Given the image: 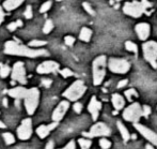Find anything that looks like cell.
Listing matches in <instances>:
<instances>
[{"instance_id":"cell-23","label":"cell","mask_w":157,"mask_h":149,"mask_svg":"<svg viewBox=\"0 0 157 149\" xmlns=\"http://www.w3.org/2000/svg\"><path fill=\"white\" fill-rule=\"evenodd\" d=\"M10 72H11V69L9 66H6V64H1V66H0V76H1L2 79L8 76V75L10 74Z\"/></svg>"},{"instance_id":"cell-30","label":"cell","mask_w":157,"mask_h":149,"mask_svg":"<svg viewBox=\"0 0 157 149\" xmlns=\"http://www.w3.org/2000/svg\"><path fill=\"white\" fill-rule=\"evenodd\" d=\"M50 6H52V1H46L45 3L41 6V9H40V12H42V13L46 12V11L49 10Z\"/></svg>"},{"instance_id":"cell-9","label":"cell","mask_w":157,"mask_h":149,"mask_svg":"<svg viewBox=\"0 0 157 149\" xmlns=\"http://www.w3.org/2000/svg\"><path fill=\"white\" fill-rule=\"evenodd\" d=\"M110 134V129L103 122L94 124L91 128V131L89 133L83 132V135L88 137H94V136H107Z\"/></svg>"},{"instance_id":"cell-29","label":"cell","mask_w":157,"mask_h":149,"mask_svg":"<svg viewBox=\"0 0 157 149\" xmlns=\"http://www.w3.org/2000/svg\"><path fill=\"white\" fill-rule=\"evenodd\" d=\"M99 145H101V147L103 149H108L110 146H111V143H110L109 141H107V139H103L99 141Z\"/></svg>"},{"instance_id":"cell-8","label":"cell","mask_w":157,"mask_h":149,"mask_svg":"<svg viewBox=\"0 0 157 149\" xmlns=\"http://www.w3.org/2000/svg\"><path fill=\"white\" fill-rule=\"evenodd\" d=\"M130 68V64L128 61L124 59H117L111 58L109 60V69L114 73H124L127 72Z\"/></svg>"},{"instance_id":"cell-7","label":"cell","mask_w":157,"mask_h":149,"mask_svg":"<svg viewBox=\"0 0 157 149\" xmlns=\"http://www.w3.org/2000/svg\"><path fill=\"white\" fill-rule=\"evenodd\" d=\"M142 115H143L142 108H141L139 103H132L123 113L124 119L127 120V121H132V122H137Z\"/></svg>"},{"instance_id":"cell-22","label":"cell","mask_w":157,"mask_h":149,"mask_svg":"<svg viewBox=\"0 0 157 149\" xmlns=\"http://www.w3.org/2000/svg\"><path fill=\"white\" fill-rule=\"evenodd\" d=\"M118 128H119V130H120L121 134H122L123 139H124L125 142H127L128 139H129V137H130L129 132L127 131V129H126L125 127L123 126L122 123H121V122H118Z\"/></svg>"},{"instance_id":"cell-26","label":"cell","mask_w":157,"mask_h":149,"mask_svg":"<svg viewBox=\"0 0 157 149\" xmlns=\"http://www.w3.org/2000/svg\"><path fill=\"white\" fill-rule=\"evenodd\" d=\"M79 145H80L81 149H88L91 146V141L86 139H79Z\"/></svg>"},{"instance_id":"cell-14","label":"cell","mask_w":157,"mask_h":149,"mask_svg":"<svg viewBox=\"0 0 157 149\" xmlns=\"http://www.w3.org/2000/svg\"><path fill=\"white\" fill-rule=\"evenodd\" d=\"M68 102L67 101H62L60 102V104H59L58 106H57V108L55 110L54 114H52V120L54 121H59V120H61L63 118V116L65 115L66 111H67L68 108Z\"/></svg>"},{"instance_id":"cell-27","label":"cell","mask_w":157,"mask_h":149,"mask_svg":"<svg viewBox=\"0 0 157 149\" xmlns=\"http://www.w3.org/2000/svg\"><path fill=\"white\" fill-rule=\"evenodd\" d=\"M3 139H4V141H6V143L8 144V145H11V144H13L15 142L14 136H13L11 133H4Z\"/></svg>"},{"instance_id":"cell-1","label":"cell","mask_w":157,"mask_h":149,"mask_svg":"<svg viewBox=\"0 0 157 149\" xmlns=\"http://www.w3.org/2000/svg\"><path fill=\"white\" fill-rule=\"evenodd\" d=\"M4 52L9 55H18V56H26V57H39L43 55H48L45 50H32L28 48L27 46L21 45L14 41H8L6 43Z\"/></svg>"},{"instance_id":"cell-12","label":"cell","mask_w":157,"mask_h":149,"mask_svg":"<svg viewBox=\"0 0 157 149\" xmlns=\"http://www.w3.org/2000/svg\"><path fill=\"white\" fill-rule=\"evenodd\" d=\"M135 128H136L137 130L145 137V139H147V141H150L151 143H153L154 145L157 146V134L156 133H154L152 130H150V129L145 128V127L141 126V124H138V123H135Z\"/></svg>"},{"instance_id":"cell-44","label":"cell","mask_w":157,"mask_h":149,"mask_svg":"<svg viewBox=\"0 0 157 149\" xmlns=\"http://www.w3.org/2000/svg\"><path fill=\"white\" fill-rule=\"evenodd\" d=\"M3 105L6 106V107L8 106V100H6V99H3Z\"/></svg>"},{"instance_id":"cell-15","label":"cell","mask_w":157,"mask_h":149,"mask_svg":"<svg viewBox=\"0 0 157 149\" xmlns=\"http://www.w3.org/2000/svg\"><path fill=\"white\" fill-rule=\"evenodd\" d=\"M101 102L97 101L95 97H92L91 101H90V103H89V106H88V111L91 113L93 120L97 119V117H98V112H99V110H101Z\"/></svg>"},{"instance_id":"cell-10","label":"cell","mask_w":157,"mask_h":149,"mask_svg":"<svg viewBox=\"0 0 157 149\" xmlns=\"http://www.w3.org/2000/svg\"><path fill=\"white\" fill-rule=\"evenodd\" d=\"M32 133V123H31V119L27 118L25 119L21 124L19 126V128L17 129V135L21 139L25 141V139H28L30 136H31Z\"/></svg>"},{"instance_id":"cell-18","label":"cell","mask_w":157,"mask_h":149,"mask_svg":"<svg viewBox=\"0 0 157 149\" xmlns=\"http://www.w3.org/2000/svg\"><path fill=\"white\" fill-rule=\"evenodd\" d=\"M26 93H27V89L24 87H15V88H13V89L9 90V95L12 98H15V99L25 98Z\"/></svg>"},{"instance_id":"cell-42","label":"cell","mask_w":157,"mask_h":149,"mask_svg":"<svg viewBox=\"0 0 157 149\" xmlns=\"http://www.w3.org/2000/svg\"><path fill=\"white\" fill-rule=\"evenodd\" d=\"M3 18H4V13H3V11H2L1 6H0V24L3 22Z\"/></svg>"},{"instance_id":"cell-43","label":"cell","mask_w":157,"mask_h":149,"mask_svg":"<svg viewBox=\"0 0 157 149\" xmlns=\"http://www.w3.org/2000/svg\"><path fill=\"white\" fill-rule=\"evenodd\" d=\"M45 149H54V142H49Z\"/></svg>"},{"instance_id":"cell-17","label":"cell","mask_w":157,"mask_h":149,"mask_svg":"<svg viewBox=\"0 0 157 149\" xmlns=\"http://www.w3.org/2000/svg\"><path fill=\"white\" fill-rule=\"evenodd\" d=\"M57 124H58L57 122H54V123L49 124V126H40L36 130L37 135H39L41 139H45V137L49 134L50 130H52L54 128H56Z\"/></svg>"},{"instance_id":"cell-45","label":"cell","mask_w":157,"mask_h":149,"mask_svg":"<svg viewBox=\"0 0 157 149\" xmlns=\"http://www.w3.org/2000/svg\"><path fill=\"white\" fill-rule=\"evenodd\" d=\"M145 149H154V148H153V146H152V145H147V146H145Z\"/></svg>"},{"instance_id":"cell-37","label":"cell","mask_w":157,"mask_h":149,"mask_svg":"<svg viewBox=\"0 0 157 149\" xmlns=\"http://www.w3.org/2000/svg\"><path fill=\"white\" fill-rule=\"evenodd\" d=\"M81 110H82V105H81L80 103H75L74 104V111L76 113H78L79 114V113L81 112Z\"/></svg>"},{"instance_id":"cell-21","label":"cell","mask_w":157,"mask_h":149,"mask_svg":"<svg viewBox=\"0 0 157 149\" xmlns=\"http://www.w3.org/2000/svg\"><path fill=\"white\" fill-rule=\"evenodd\" d=\"M91 35H92V31L90 30L89 28L83 27L80 31V35H79V38H80V40H82V41L89 42L90 39H91Z\"/></svg>"},{"instance_id":"cell-46","label":"cell","mask_w":157,"mask_h":149,"mask_svg":"<svg viewBox=\"0 0 157 149\" xmlns=\"http://www.w3.org/2000/svg\"><path fill=\"white\" fill-rule=\"evenodd\" d=\"M0 128H6V124H4L2 121H0Z\"/></svg>"},{"instance_id":"cell-34","label":"cell","mask_w":157,"mask_h":149,"mask_svg":"<svg viewBox=\"0 0 157 149\" xmlns=\"http://www.w3.org/2000/svg\"><path fill=\"white\" fill-rule=\"evenodd\" d=\"M25 17L26 18H31L32 17V8L30 6H27V10L25 12Z\"/></svg>"},{"instance_id":"cell-33","label":"cell","mask_w":157,"mask_h":149,"mask_svg":"<svg viewBox=\"0 0 157 149\" xmlns=\"http://www.w3.org/2000/svg\"><path fill=\"white\" fill-rule=\"evenodd\" d=\"M60 73H61V75H62L63 77H68V76H72V75H73V72L70 70V69H63Z\"/></svg>"},{"instance_id":"cell-36","label":"cell","mask_w":157,"mask_h":149,"mask_svg":"<svg viewBox=\"0 0 157 149\" xmlns=\"http://www.w3.org/2000/svg\"><path fill=\"white\" fill-rule=\"evenodd\" d=\"M142 113H143V116H145V117L149 116L150 113H151V108H150V106H147V105L143 106V108H142Z\"/></svg>"},{"instance_id":"cell-16","label":"cell","mask_w":157,"mask_h":149,"mask_svg":"<svg viewBox=\"0 0 157 149\" xmlns=\"http://www.w3.org/2000/svg\"><path fill=\"white\" fill-rule=\"evenodd\" d=\"M136 31L140 40H147V37L150 35V25L145 23L138 24L136 26Z\"/></svg>"},{"instance_id":"cell-39","label":"cell","mask_w":157,"mask_h":149,"mask_svg":"<svg viewBox=\"0 0 157 149\" xmlns=\"http://www.w3.org/2000/svg\"><path fill=\"white\" fill-rule=\"evenodd\" d=\"M62 149H75V143L74 142H71V143H68L67 145Z\"/></svg>"},{"instance_id":"cell-25","label":"cell","mask_w":157,"mask_h":149,"mask_svg":"<svg viewBox=\"0 0 157 149\" xmlns=\"http://www.w3.org/2000/svg\"><path fill=\"white\" fill-rule=\"evenodd\" d=\"M52 28H54V24H52V22L50 21V19H48V21H46L45 25H44L43 32L44 33H49L50 31L52 30Z\"/></svg>"},{"instance_id":"cell-40","label":"cell","mask_w":157,"mask_h":149,"mask_svg":"<svg viewBox=\"0 0 157 149\" xmlns=\"http://www.w3.org/2000/svg\"><path fill=\"white\" fill-rule=\"evenodd\" d=\"M42 84H43L45 87H49V86L52 85V81H50V79H43Z\"/></svg>"},{"instance_id":"cell-19","label":"cell","mask_w":157,"mask_h":149,"mask_svg":"<svg viewBox=\"0 0 157 149\" xmlns=\"http://www.w3.org/2000/svg\"><path fill=\"white\" fill-rule=\"evenodd\" d=\"M24 2V0H6L3 3V8L8 11L14 10L17 6H19Z\"/></svg>"},{"instance_id":"cell-20","label":"cell","mask_w":157,"mask_h":149,"mask_svg":"<svg viewBox=\"0 0 157 149\" xmlns=\"http://www.w3.org/2000/svg\"><path fill=\"white\" fill-rule=\"evenodd\" d=\"M112 104H113L114 108H116L117 111L121 110V108L124 106V99H123L120 95L116 93V95H112Z\"/></svg>"},{"instance_id":"cell-41","label":"cell","mask_w":157,"mask_h":149,"mask_svg":"<svg viewBox=\"0 0 157 149\" xmlns=\"http://www.w3.org/2000/svg\"><path fill=\"white\" fill-rule=\"evenodd\" d=\"M127 83H128V82H127V79H123V81H121L120 83L118 84V87H119V88H122V87H124V86H125Z\"/></svg>"},{"instance_id":"cell-31","label":"cell","mask_w":157,"mask_h":149,"mask_svg":"<svg viewBox=\"0 0 157 149\" xmlns=\"http://www.w3.org/2000/svg\"><path fill=\"white\" fill-rule=\"evenodd\" d=\"M46 42L45 41H39V40H34V41H31L29 43L30 46H43L45 45Z\"/></svg>"},{"instance_id":"cell-5","label":"cell","mask_w":157,"mask_h":149,"mask_svg":"<svg viewBox=\"0 0 157 149\" xmlns=\"http://www.w3.org/2000/svg\"><path fill=\"white\" fill-rule=\"evenodd\" d=\"M86 91V86L83 84L82 81H76L67 90L64 92V97L67 98L71 101H76L80 97H82V95Z\"/></svg>"},{"instance_id":"cell-28","label":"cell","mask_w":157,"mask_h":149,"mask_svg":"<svg viewBox=\"0 0 157 149\" xmlns=\"http://www.w3.org/2000/svg\"><path fill=\"white\" fill-rule=\"evenodd\" d=\"M125 95H126V98L130 101V100H132L134 98L138 97V93H137V91L135 89H129V90L125 91Z\"/></svg>"},{"instance_id":"cell-38","label":"cell","mask_w":157,"mask_h":149,"mask_svg":"<svg viewBox=\"0 0 157 149\" xmlns=\"http://www.w3.org/2000/svg\"><path fill=\"white\" fill-rule=\"evenodd\" d=\"M18 27V25H17V23H11L10 25L8 26V28H9V30H11V31H14L16 28Z\"/></svg>"},{"instance_id":"cell-6","label":"cell","mask_w":157,"mask_h":149,"mask_svg":"<svg viewBox=\"0 0 157 149\" xmlns=\"http://www.w3.org/2000/svg\"><path fill=\"white\" fill-rule=\"evenodd\" d=\"M143 54L144 58L152 64L153 68H157V43L154 41H150L143 44Z\"/></svg>"},{"instance_id":"cell-47","label":"cell","mask_w":157,"mask_h":149,"mask_svg":"<svg viewBox=\"0 0 157 149\" xmlns=\"http://www.w3.org/2000/svg\"><path fill=\"white\" fill-rule=\"evenodd\" d=\"M59 1H60V0H59Z\"/></svg>"},{"instance_id":"cell-13","label":"cell","mask_w":157,"mask_h":149,"mask_svg":"<svg viewBox=\"0 0 157 149\" xmlns=\"http://www.w3.org/2000/svg\"><path fill=\"white\" fill-rule=\"evenodd\" d=\"M59 69V64L55 61H45L37 66V72L40 74H46V73L56 72Z\"/></svg>"},{"instance_id":"cell-24","label":"cell","mask_w":157,"mask_h":149,"mask_svg":"<svg viewBox=\"0 0 157 149\" xmlns=\"http://www.w3.org/2000/svg\"><path fill=\"white\" fill-rule=\"evenodd\" d=\"M125 47L127 50H129V52H132V53H137V50H138V47H137V45L135 43H132V42L130 41H127L125 43Z\"/></svg>"},{"instance_id":"cell-11","label":"cell","mask_w":157,"mask_h":149,"mask_svg":"<svg viewBox=\"0 0 157 149\" xmlns=\"http://www.w3.org/2000/svg\"><path fill=\"white\" fill-rule=\"evenodd\" d=\"M12 79L16 82H19L21 84H26L27 79H26V71L24 68L23 62H16L13 66L12 70Z\"/></svg>"},{"instance_id":"cell-2","label":"cell","mask_w":157,"mask_h":149,"mask_svg":"<svg viewBox=\"0 0 157 149\" xmlns=\"http://www.w3.org/2000/svg\"><path fill=\"white\" fill-rule=\"evenodd\" d=\"M150 6H151V4H150L147 0H142L141 2H137V1L127 2V3L124 4L123 11H124L125 14L129 15V16L139 17L142 15V13L145 11V9Z\"/></svg>"},{"instance_id":"cell-3","label":"cell","mask_w":157,"mask_h":149,"mask_svg":"<svg viewBox=\"0 0 157 149\" xmlns=\"http://www.w3.org/2000/svg\"><path fill=\"white\" fill-rule=\"evenodd\" d=\"M106 74V57L99 56L93 62V79L94 85H99Z\"/></svg>"},{"instance_id":"cell-4","label":"cell","mask_w":157,"mask_h":149,"mask_svg":"<svg viewBox=\"0 0 157 149\" xmlns=\"http://www.w3.org/2000/svg\"><path fill=\"white\" fill-rule=\"evenodd\" d=\"M39 97L40 92L36 88H31L27 90V93L25 95V105L29 115H32L36 110L37 104H39Z\"/></svg>"},{"instance_id":"cell-32","label":"cell","mask_w":157,"mask_h":149,"mask_svg":"<svg viewBox=\"0 0 157 149\" xmlns=\"http://www.w3.org/2000/svg\"><path fill=\"white\" fill-rule=\"evenodd\" d=\"M64 41H65V44H66V45L72 46L73 44H74V42H75V39H74L73 37H71V35H67V37H65Z\"/></svg>"},{"instance_id":"cell-35","label":"cell","mask_w":157,"mask_h":149,"mask_svg":"<svg viewBox=\"0 0 157 149\" xmlns=\"http://www.w3.org/2000/svg\"><path fill=\"white\" fill-rule=\"evenodd\" d=\"M83 8H85V9H86V11H87L88 13H90V14H91V15H93V14H94V11L92 10L91 6H90L89 3H87V2H85V3H83Z\"/></svg>"}]
</instances>
